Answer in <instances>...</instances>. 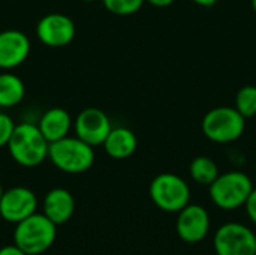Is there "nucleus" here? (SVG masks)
Wrapping results in <instances>:
<instances>
[{
	"label": "nucleus",
	"mask_w": 256,
	"mask_h": 255,
	"mask_svg": "<svg viewBox=\"0 0 256 255\" xmlns=\"http://www.w3.org/2000/svg\"><path fill=\"white\" fill-rule=\"evenodd\" d=\"M57 234V225L44 213H33L15 224L14 245L27 255H39L48 251Z\"/></svg>",
	"instance_id": "nucleus-3"
},
{
	"label": "nucleus",
	"mask_w": 256,
	"mask_h": 255,
	"mask_svg": "<svg viewBox=\"0 0 256 255\" xmlns=\"http://www.w3.org/2000/svg\"><path fill=\"white\" fill-rule=\"evenodd\" d=\"M0 255H27L24 251H21L16 245H8L0 249Z\"/></svg>",
	"instance_id": "nucleus-22"
},
{
	"label": "nucleus",
	"mask_w": 256,
	"mask_h": 255,
	"mask_svg": "<svg viewBox=\"0 0 256 255\" xmlns=\"http://www.w3.org/2000/svg\"><path fill=\"white\" fill-rule=\"evenodd\" d=\"M252 8H254V11H255L256 14V0H252Z\"/></svg>",
	"instance_id": "nucleus-25"
},
{
	"label": "nucleus",
	"mask_w": 256,
	"mask_h": 255,
	"mask_svg": "<svg viewBox=\"0 0 256 255\" xmlns=\"http://www.w3.org/2000/svg\"><path fill=\"white\" fill-rule=\"evenodd\" d=\"M38 197L26 186H14L3 191L0 198V216L10 222L18 224L20 221L36 213Z\"/></svg>",
	"instance_id": "nucleus-10"
},
{
	"label": "nucleus",
	"mask_w": 256,
	"mask_h": 255,
	"mask_svg": "<svg viewBox=\"0 0 256 255\" xmlns=\"http://www.w3.org/2000/svg\"><path fill=\"white\" fill-rule=\"evenodd\" d=\"M254 189L252 179L243 171H226L219 174L208 185V194L213 204L222 210H236L244 206Z\"/></svg>",
	"instance_id": "nucleus-4"
},
{
	"label": "nucleus",
	"mask_w": 256,
	"mask_h": 255,
	"mask_svg": "<svg viewBox=\"0 0 256 255\" xmlns=\"http://www.w3.org/2000/svg\"><path fill=\"white\" fill-rule=\"evenodd\" d=\"M105 9L118 17H129L136 14L146 0H102Z\"/></svg>",
	"instance_id": "nucleus-19"
},
{
	"label": "nucleus",
	"mask_w": 256,
	"mask_h": 255,
	"mask_svg": "<svg viewBox=\"0 0 256 255\" xmlns=\"http://www.w3.org/2000/svg\"><path fill=\"white\" fill-rule=\"evenodd\" d=\"M147 3H150L152 6H156V8H168L171 6L176 0H146Z\"/></svg>",
	"instance_id": "nucleus-23"
},
{
	"label": "nucleus",
	"mask_w": 256,
	"mask_h": 255,
	"mask_svg": "<svg viewBox=\"0 0 256 255\" xmlns=\"http://www.w3.org/2000/svg\"><path fill=\"white\" fill-rule=\"evenodd\" d=\"M189 173L194 182L200 183V185H212L216 177L220 174L219 173V167L218 164L208 158V156H196L194 158V161L190 162L189 167Z\"/></svg>",
	"instance_id": "nucleus-17"
},
{
	"label": "nucleus",
	"mask_w": 256,
	"mask_h": 255,
	"mask_svg": "<svg viewBox=\"0 0 256 255\" xmlns=\"http://www.w3.org/2000/svg\"><path fill=\"white\" fill-rule=\"evenodd\" d=\"M10 158L21 167L33 168L40 165L48 158L50 143L42 135L38 123L21 122L15 126L8 143Z\"/></svg>",
	"instance_id": "nucleus-1"
},
{
	"label": "nucleus",
	"mask_w": 256,
	"mask_h": 255,
	"mask_svg": "<svg viewBox=\"0 0 256 255\" xmlns=\"http://www.w3.org/2000/svg\"><path fill=\"white\" fill-rule=\"evenodd\" d=\"M111 129L112 125L108 114L96 107L81 110L74 120L75 135L93 147L102 146Z\"/></svg>",
	"instance_id": "nucleus-9"
},
{
	"label": "nucleus",
	"mask_w": 256,
	"mask_h": 255,
	"mask_svg": "<svg viewBox=\"0 0 256 255\" xmlns=\"http://www.w3.org/2000/svg\"><path fill=\"white\" fill-rule=\"evenodd\" d=\"M3 191H4V189H3V186H2V183H0V198H2V194H3Z\"/></svg>",
	"instance_id": "nucleus-26"
},
{
	"label": "nucleus",
	"mask_w": 256,
	"mask_h": 255,
	"mask_svg": "<svg viewBox=\"0 0 256 255\" xmlns=\"http://www.w3.org/2000/svg\"><path fill=\"white\" fill-rule=\"evenodd\" d=\"M75 212V198L64 188H54L44 198V215L56 225L66 224Z\"/></svg>",
	"instance_id": "nucleus-14"
},
{
	"label": "nucleus",
	"mask_w": 256,
	"mask_h": 255,
	"mask_svg": "<svg viewBox=\"0 0 256 255\" xmlns=\"http://www.w3.org/2000/svg\"><path fill=\"white\" fill-rule=\"evenodd\" d=\"M194 3H196L198 6H204V8H210L213 5H216L219 0H192Z\"/></svg>",
	"instance_id": "nucleus-24"
},
{
	"label": "nucleus",
	"mask_w": 256,
	"mask_h": 255,
	"mask_svg": "<svg viewBox=\"0 0 256 255\" xmlns=\"http://www.w3.org/2000/svg\"><path fill=\"white\" fill-rule=\"evenodd\" d=\"M48 159L63 173L81 174L90 170L94 164V147L76 135H68L62 140L50 143Z\"/></svg>",
	"instance_id": "nucleus-2"
},
{
	"label": "nucleus",
	"mask_w": 256,
	"mask_h": 255,
	"mask_svg": "<svg viewBox=\"0 0 256 255\" xmlns=\"http://www.w3.org/2000/svg\"><path fill=\"white\" fill-rule=\"evenodd\" d=\"M236 110L244 119L256 116V86H244L237 92Z\"/></svg>",
	"instance_id": "nucleus-18"
},
{
	"label": "nucleus",
	"mask_w": 256,
	"mask_h": 255,
	"mask_svg": "<svg viewBox=\"0 0 256 255\" xmlns=\"http://www.w3.org/2000/svg\"><path fill=\"white\" fill-rule=\"evenodd\" d=\"M38 128L40 129L42 135L46 138L48 143H54L70 135L74 120L68 110L62 107H52L40 116Z\"/></svg>",
	"instance_id": "nucleus-13"
},
{
	"label": "nucleus",
	"mask_w": 256,
	"mask_h": 255,
	"mask_svg": "<svg viewBox=\"0 0 256 255\" xmlns=\"http://www.w3.org/2000/svg\"><path fill=\"white\" fill-rule=\"evenodd\" d=\"M26 96L24 81L9 72L4 71L0 74V108H12L22 102Z\"/></svg>",
	"instance_id": "nucleus-16"
},
{
	"label": "nucleus",
	"mask_w": 256,
	"mask_h": 255,
	"mask_svg": "<svg viewBox=\"0 0 256 255\" xmlns=\"http://www.w3.org/2000/svg\"><path fill=\"white\" fill-rule=\"evenodd\" d=\"M216 255H256V234L242 222L222 224L214 236Z\"/></svg>",
	"instance_id": "nucleus-7"
},
{
	"label": "nucleus",
	"mask_w": 256,
	"mask_h": 255,
	"mask_svg": "<svg viewBox=\"0 0 256 255\" xmlns=\"http://www.w3.org/2000/svg\"><path fill=\"white\" fill-rule=\"evenodd\" d=\"M201 129L207 140L218 144H230L244 134L246 119L236 107H216L204 116Z\"/></svg>",
	"instance_id": "nucleus-5"
},
{
	"label": "nucleus",
	"mask_w": 256,
	"mask_h": 255,
	"mask_svg": "<svg viewBox=\"0 0 256 255\" xmlns=\"http://www.w3.org/2000/svg\"><path fill=\"white\" fill-rule=\"evenodd\" d=\"M76 33L75 21L60 12H51L44 15L36 24L38 39L51 48H60L69 45Z\"/></svg>",
	"instance_id": "nucleus-8"
},
{
	"label": "nucleus",
	"mask_w": 256,
	"mask_h": 255,
	"mask_svg": "<svg viewBox=\"0 0 256 255\" xmlns=\"http://www.w3.org/2000/svg\"><path fill=\"white\" fill-rule=\"evenodd\" d=\"M32 50L28 36L16 29L0 32V69L10 71L22 65Z\"/></svg>",
	"instance_id": "nucleus-12"
},
{
	"label": "nucleus",
	"mask_w": 256,
	"mask_h": 255,
	"mask_svg": "<svg viewBox=\"0 0 256 255\" xmlns=\"http://www.w3.org/2000/svg\"><path fill=\"white\" fill-rule=\"evenodd\" d=\"M244 209H246V215L250 219V222L256 225V188L254 186L252 192L249 194L246 203H244Z\"/></svg>",
	"instance_id": "nucleus-21"
},
{
	"label": "nucleus",
	"mask_w": 256,
	"mask_h": 255,
	"mask_svg": "<svg viewBox=\"0 0 256 255\" xmlns=\"http://www.w3.org/2000/svg\"><path fill=\"white\" fill-rule=\"evenodd\" d=\"M82 2H87V3H92V2H96V0H82Z\"/></svg>",
	"instance_id": "nucleus-27"
},
{
	"label": "nucleus",
	"mask_w": 256,
	"mask_h": 255,
	"mask_svg": "<svg viewBox=\"0 0 256 255\" xmlns=\"http://www.w3.org/2000/svg\"><path fill=\"white\" fill-rule=\"evenodd\" d=\"M15 126H16V123L14 122V119L8 113L0 111V149L8 146Z\"/></svg>",
	"instance_id": "nucleus-20"
},
{
	"label": "nucleus",
	"mask_w": 256,
	"mask_h": 255,
	"mask_svg": "<svg viewBox=\"0 0 256 255\" xmlns=\"http://www.w3.org/2000/svg\"><path fill=\"white\" fill-rule=\"evenodd\" d=\"M210 215L201 204H188L178 212L176 230L178 237L186 243L202 242L210 231Z\"/></svg>",
	"instance_id": "nucleus-11"
},
{
	"label": "nucleus",
	"mask_w": 256,
	"mask_h": 255,
	"mask_svg": "<svg viewBox=\"0 0 256 255\" xmlns=\"http://www.w3.org/2000/svg\"><path fill=\"white\" fill-rule=\"evenodd\" d=\"M148 194L154 206L168 213H178L190 203L188 182L174 173L158 174L150 183Z\"/></svg>",
	"instance_id": "nucleus-6"
},
{
	"label": "nucleus",
	"mask_w": 256,
	"mask_h": 255,
	"mask_svg": "<svg viewBox=\"0 0 256 255\" xmlns=\"http://www.w3.org/2000/svg\"><path fill=\"white\" fill-rule=\"evenodd\" d=\"M105 153L112 159H128L138 147V138L135 132L126 126L112 128L102 144Z\"/></svg>",
	"instance_id": "nucleus-15"
}]
</instances>
